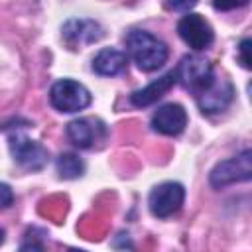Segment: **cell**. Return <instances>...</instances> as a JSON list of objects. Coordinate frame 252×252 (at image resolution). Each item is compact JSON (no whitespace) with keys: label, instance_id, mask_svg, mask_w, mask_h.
<instances>
[{"label":"cell","instance_id":"1","mask_svg":"<svg viewBox=\"0 0 252 252\" xmlns=\"http://www.w3.org/2000/svg\"><path fill=\"white\" fill-rule=\"evenodd\" d=\"M126 49L134 63L146 73L159 69L167 59V45L144 30H134L126 35Z\"/></svg>","mask_w":252,"mask_h":252},{"label":"cell","instance_id":"2","mask_svg":"<svg viewBox=\"0 0 252 252\" xmlns=\"http://www.w3.org/2000/svg\"><path fill=\"white\" fill-rule=\"evenodd\" d=\"M213 79H215V73L209 59L195 53L185 55L175 69V81H179L185 89H189L195 94L205 91L213 83Z\"/></svg>","mask_w":252,"mask_h":252},{"label":"cell","instance_id":"3","mask_svg":"<svg viewBox=\"0 0 252 252\" xmlns=\"http://www.w3.org/2000/svg\"><path fill=\"white\" fill-rule=\"evenodd\" d=\"M49 100L59 112H79L91 104V93L73 79H61L51 87Z\"/></svg>","mask_w":252,"mask_h":252},{"label":"cell","instance_id":"4","mask_svg":"<svg viewBox=\"0 0 252 252\" xmlns=\"http://www.w3.org/2000/svg\"><path fill=\"white\" fill-rule=\"evenodd\" d=\"M183 199H185L183 185L175 183V181H165L152 189V193L148 197V205H150V211L154 217L167 219L181 209Z\"/></svg>","mask_w":252,"mask_h":252},{"label":"cell","instance_id":"5","mask_svg":"<svg viewBox=\"0 0 252 252\" xmlns=\"http://www.w3.org/2000/svg\"><path fill=\"white\" fill-rule=\"evenodd\" d=\"M250 152L244 150L240 156H234L230 159H224L215 165L211 171V185L220 189L238 181H248L252 175V163H250Z\"/></svg>","mask_w":252,"mask_h":252},{"label":"cell","instance_id":"6","mask_svg":"<svg viewBox=\"0 0 252 252\" xmlns=\"http://www.w3.org/2000/svg\"><path fill=\"white\" fill-rule=\"evenodd\" d=\"M177 33L179 37L195 51H203L207 49L213 39H215V33H213V28L211 24L201 16V14H185L179 24H177Z\"/></svg>","mask_w":252,"mask_h":252},{"label":"cell","instance_id":"7","mask_svg":"<svg viewBox=\"0 0 252 252\" xmlns=\"http://www.w3.org/2000/svg\"><path fill=\"white\" fill-rule=\"evenodd\" d=\"M10 154L18 165L30 171H37L47 163V150L39 142L22 134L10 136Z\"/></svg>","mask_w":252,"mask_h":252},{"label":"cell","instance_id":"8","mask_svg":"<svg viewBox=\"0 0 252 252\" xmlns=\"http://www.w3.org/2000/svg\"><path fill=\"white\" fill-rule=\"evenodd\" d=\"M232 96H234L232 85L226 79H217V77L213 79V83L205 91L195 94L197 104H199L201 112H205V114H215V112L224 110L230 104Z\"/></svg>","mask_w":252,"mask_h":252},{"label":"cell","instance_id":"9","mask_svg":"<svg viewBox=\"0 0 252 252\" xmlns=\"http://www.w3.org/2000/svg\"><path fill=\"white\" fill-rule=\"evenodd\" d=\"M152 126L163 136H177L187 126V112L181 104L169 102L159 106L152 116Z\"/></svg>","mask_w":252,"mask_h":252},{"label":"cell","instance_id":"10","mask_svg":"<svg viewBox=\"0 0 252 252\" xmlns=\"http://www.w3.org/2000/svg\"><path fill=\"white\" fill-rule=\"evenodd\" d=\"M106 136L104 124L93 118H77L67 124V138L77 148H93Z\"/></svg>","mask_w":252,"mask_h":252},{"label":"cell","instance_id":"11","mask_svg":"<svg viewBox=\"0 0 252 252\" xmlns=\"http://www.w3.org/2000/svg\"><path fill=\"white\" fill-rule=\"evenodd\" d=\"M102 35V30L93 20H69L63 26V37L71 47L87 45L96 41Z\"/></svg>","mask_w":252,"mask_h":252},{"label":"cell","instance_id":"12","mask_svg":"<svg viewBox=\"0 0 252 252\" xmlns=\"http://www.w3.org/2000/svg\"><path fill=\"white\" fill-rule=\"evenodd\" d=\"M175 83H177V81H175V71H169V73H165L163 77H159V79H156L154 83H150L148 87H144V89L132 93L130 100H132L134 106H150V104L158 102Z\"/></svg>","mask_w":252,"mask_h":252},{"label":"cell","instance_id":"13","mask_svg":"<svg viewBox=\"0 0 252 252\" xmlns=\"http://www.w3.org/2000/svg\"><path fill=\"white\" fill-rule=\"evenodd\" d=\"M93 69H94V73L104 75V77L118 75L126 69V53L112 49V47L100 49L96 53V57L93 59Z\"/></svg>","mask_w":252,"mask_h":252},{"label":"cell","instance_id":"14","mask_svg":"<svg viewBox=\"0 0 252 252\" xmlns=\"http://www.w3.org/2000/svg\"><path fill=\"white\" fill-rule=\"evenodd\" d=\"M57 173L63 179H77L85 173V163L75 154H61L57 158Z\"/></svg>","mask_w":252,"mask_h":252},{"label":"cell","instance_id":"15","mask_svg":"<svg viewBox=\"0 0 252 252\" xmlns=\"http://www.w3.org/2000/svg\"><path fill=\"white\" fill-rule=\"evenodd\" d=\"M215 8L217 10H222V12H228V10H234V8H240V6H246L248 0H213Z\"/></svg>","mask_w":252,"mask_h":252},{"label":"cell","instance_id":"16","mask_svg":"<svg viewBox=\"0 0 252 252\" xmlns=\"http://www.w3.org/2000/svg\"><path fill=\"white\" fill-rule=\"evenodd\" d=\"M199 0H167V8L175 12H189Z\"/></svg>","mask_w":252,"mask_h":252},{"label":"cell","instance_id":"17","mask_svg":"<svg viewBox=\"0 0 252 252\" xmlns=\"http://www.w3.org/2000/svg\"><path fill=\"white\" fill-rule=\"evenodd\" d=\"M12 201H14V193H12L10 185L0 183V209L10 207V205H12Z\"/></svg>","mask_w":252,"mask_h":252},{"label":"cell","instance_id":"18","mask_svg":"<svg viewBox=\"0 0 252 252\" xmlns=\"http://www.w3.org/2000/svg\"><path fill=\"white\" fill-rule=\"evenodd\" d=\"M250 45H252V41H250V39H242V43H240V61H242V65H244L246 69H250V67H252V59H250Z\"/></svg>","mask_w":252,"mask_h":252},{"label":"cell","instance_id":"19","mask_svg":"<svg viewBox=\"0 0 252 252\" xmlns=\"http://www.w3.org/2000/svg\"><path fill=\"white\" fill-rule=\"evenodd\" d=\"M2 242H4V230L0 228V244H2Z\"/></svg>","mask_w":252,"mask_h":252}]
</instances>
